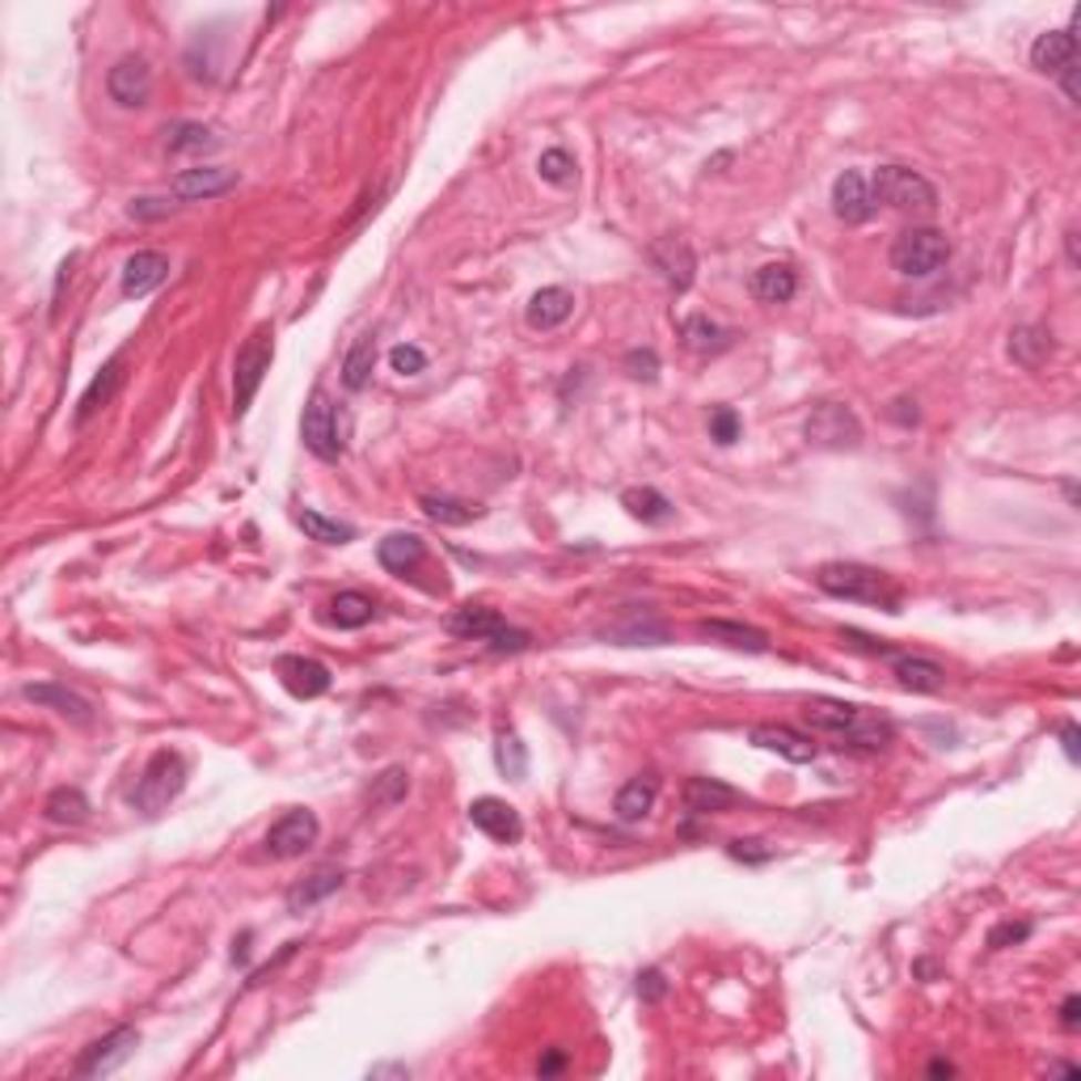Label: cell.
I'll return each mask as SVG.
<instances>
[{"mask_svg":"<svg viewBox=\"0 0 1081 1081\" xmlns=\"http://www.w3.org/2000/svg\"><path fill=\"white\" fill-rule=\"evenodd\" d=\"M803 722H807L811 731L836 735L841 743L862 748V752H883L887 743L896 740L892 719H883L878 710H866V706H854V701L811 698L807 706H803Z\"/></svg>","mask_w":1081,"mask_h":1081,"instance_id":"6da1fadb","label":"cell"},{"mask_svg":"<svg viewBox=\"0 0 1081 1081\" xmlns=\"http://www.w3.org/2000/svg\"><path fill=\"white\" fill-rule=\"evenodd\" d=\"M815 587L836 600H857V605H878L887 612H900V587L887 570L862 563H824L815 570Z\"/></svg>","mask_w":1081,"mask_h":1081,"instance_id":"7a4b0ae2","label":"cell"},{"mask_svg":"<svg viewBox=\"0 0 1081 1081\" xmlns=\"http://www.w3.org/2000/svg\"><path fill=\"white\" fill-rule=\"evenodd\" d=\"M946 262H950V241H946V233H938V228L913 225L892 241V270L904 275V279H929Z\"/></svg>","mask_w":1081,"mask_h":1081,"instance_id":"3957f363","label":"cell"},{"mask_svg":"<svg viewBox=\"0 0 1081 1081\" xmlns=\"http://www.w3.org/2000/svg\"><path fill=\"white\" fill-rule=\"evenodd\" d=\"M182 786H186V761H182L178 752L161 748L157 756L140 769V778H135L132 807L140 815H161L182 794Z\"/></svg>","mask_w":1081,"mask_h":1081,"instance_id":"277c9868","label":"cell"},{"mask_svg":"<svg viewBox=\"0 0 1081 1081\" xmlns=\"http://www.w3.org/2000/svg\"><path fill=\"white\" fill-rule=\"evenodd\" d=\"M871 191H875V203H887L896 212H934L938 207V186L908 165H878Z\"/></svg>","mask_w":1081,"mask_h":1081,"instance_id":"5b68a950","label":"cell"},{"mask_svg":"<svg viewBox=\"0 0 1081 1081\" xmlns=\"http://www.w3.org/2000/svg\"><path fill=\"white\" fill-rule=\"evenodd\" d=\"M270 360H275V330H270V326H258V330L241 342L237 360H233V410H237V419L246 414L249 402H254V393H258L262 381H267Z\"/></svg>","mask_w":1081,"mask_h":1081,"instance_id":"8992f818","label":"cell"},{"mask_svg":"<svg viewBox=\"0 0 1081 1081\" xmlns=\"http://www.w3.org/2000/svg\"><path fill=\"white\" fill-rule=\"evenodd\" d=\"M803 435H807V444H815V449H833V452L857 449L862 444V423H857V414L850 405L824 402L811 410Z\"/></svg>","mask_w":1081,"mask_h":1081,"instance_id":"52a82bcc","label":"cell"},{"mask_svg":"<svg viewBox=\"0 0 1081 1081\" xmlns=\"http://www.w3.org/2000/svg\"><path fill=\"white\" fill-rule=\"evenodd\" d=\"M317 833H321V824H317L313 811L296 807V811H288L284 820L270 824V833L262 845H267L270 857H300L317 845Z\"/></svg>","mask_w":1081,"mask_h":1081,"instance_id":"ba28073f","label":"cell"},{"mask_svg":"<svg viewBox=\"0 0 1081 1081\" xmlns=\"http://www.w3.org/2000/svg\"><path fill=\"white\" fill-rule=\"evenodd\" d=\"M300 435H305V449L321 456V461H338L342 456V440H338V419L334 405L326 393H313L305 405V419H300Z\"/></svg>","mask_w":1081,"mask_h":1081,"instance_id":"9c48e42d","label":"cell"},{"mask_svg":"<svg viewBox=\"0 0 1081 1081\" xmlns=\"http://www.w3.org/2000/svg\"><path fill=\"white\" fill-rule=\"evenodd\" d=\"M135 1048H140V1036H135L132 1027H114L111 1036L93 1039L90 1048L81 1052V1060H76V1078H106V1073H114L123 1060L132 1057Z\"/></svg>","mask_w":1081,"mask_h":1081,"instance_id":"30bf717a","label":"cell"},{"mask_svg":"<svg viewBox=\"0 0 1081 1081\" xmlns=\"http://www.w3.org/2000/svg\"><path fill=\"white\" fill-rule=\"evenodd\" d=\"M106 93H111V102L127 106V111L144 106V102L153 97V68L144 64L140 55H123V60L106 72Z\"/></svg>","mask_w":1081,"mask_h":1081,"instance_id":"8fae6325","label":"cell"},{"mask_svg":"<svg viewBox=\"0 0 1081 1081\" xmlns=\"http://www.w3.org/2000/svg\"><path fill=\"white\" fill-rule=\"evenodd\" d=\"M651 262L655 270L663 275V284L676 288V292H689L693 275H698V254L684 237H659L651 246Z\"/></svg>","mask_w":1081,"mask_h":1081,"instance_id":"7c38bea8","label":"cell"},{"mask_svg":"<svg viewBox=\"0 0 1081 1081\" xmlns=\"http://www.w3.org/2000/svg\"><path fill=\"white\" fill-rule=\"evenodd\" d=\"M875 191H871V182L862 178L857 169H845L841 178L833 182V212L836 220H845V225H866L871 216H875Z\"/></svg>","mask_w":1081,"mask_h":1081,"instance_id":"4fadbf2b","label":"cell"},{"mask_svg":"<svg viewBox=\"0 0 1081 1081\" xmlns=\"http://www.w3.org/2000/svg\"><path fill=\"white\" fill-rule=\"evenodd\" d=\"M275 672H279V680H284V689H288L292 698H300V701L330 693V668H326V663H317V659H305V655H284V659L275 663Z\"/></svg>","mask_w":1081,"mask_h":1081,"instance_id":"5bb4252c","label":"cell"},{"mask_svg":"<svg viewBox=\"0 0 1081 1081\" xmlns=\"http://www.w3.org/2000/svg\"><path fill=\"white\" fill-rule=\"evenodd\" d=\"M752 743L765 748V752H778V756L790 761V765H811V761L820 756V748H815L807 735L790 731V727H782V722H756V727H752Z\"/></svg>","mask_w":1081,"mask_h":1081,"instance_id":"9a60e30c","label":"cell"},{"mask_svg":"<svg viewBox=\"0 0 1081 1081\" xmlns=\"http://www.w3.org/2000/svg\"><path fill=\"white\" fill-rule=\"evenodd\" d=\"M237 186V169H225V165H195V169H182L174 178V195L186 203L199 199H216V195H228Z\"/></svg>","mask_w":1081,"mask_h":1081,"instance_id":"2e32d148","label":"cell"},{"mask_svg":"<svg viewBox=\"0 0 1081 1081\" xmlns=\"http://www.w3.org/2000/svg\"><path fill=\"white\" fill-rule=\"evenodd\" d=\"M470 820H473V828H482V833L503 841V845H516L519 836H524V824H519L516 807L503 803V799H491V794H486V799H473Z\"/></svg>","mask_w":1081,"mask_h":1081,"instance_id":"e0dca14e","label":"cell"},{"mask_svg":"<svg viewBox=\"0 0 1081 1081\" xmlns=\"http://www.w3.org/2000/svg\"><path fill=\"white\" fill-rule=\"evenodd\" d=\"M165 279H169V258L161 249H140V254L127 258V267H123V296L140 300V296L157 292Z\"/></svg>","mask_w":1081,"mask_h":1081,"instance_id":"ac0fdd59","label":"cell"},{"mask_svg":"<svg viewBox=\"0 0 1081 1081\" xmlns=\"http://www.w3.org/2000/svg\"><path fill=\"white\" fill-rule=\"evenodd\" d=\"M740 790L719 782V778H689L684 782V807L693 815H722V811L740 807Z\"/></svg>","mask_w":1081,"mask_h":1081,"instance_id":"d6986e66","label":"cell"},{"mask_svg":"<svg viewBox=\"0 0 1081 1081\" xmlns=\"http://www.w3.org/2000/svg\"><path fill=\"white\" fill-rule=\"evenodd\" d=\"M892 672L900 676V684L913 693H938L946 684V668L938 659H925V655H892Z\"/></svg>","mask_w":1081,"mask_h":1081,"instance_id":"ffe728a7","label":"cell"},{"mask_svg":"<svg viewBox=\"0 0 1081 1081\" xmlns=\"http://www.w3.org/2000/svg\"><path fill=\"white\" fill-rule=\"evenodd\" d=\"M698 634L701 638H710V642H722V647H735V651H752V655H765L769 651V638L761 630H752V626H743V621H722V617H706V621H698Z\"/></svg>","mask_w":1081,"mask_h":1081,"instance_id":"44dd1931","label":"cell"},{"mask_svg":"<svg viewBox=\"0 0 1081 1081\" xmlns=\"http://www.w3.org/2000/svg\"><path fill=\"white\" fill-rule=\"evenodd\" d=\"M123 368H127V356H114V360L106 363V368H102L97 377H93V384L85 389V393H81V405H76V423H90V419L97 414V410H102V405H111V398L119 393L123 377H127Z\"/></svg>","mask_w":1081,"mask_h":1081,"instance_id":"7402d4cb","label":"cell"},{"mask_svg":"<svg viewBox=\"0 0 1081 1081\" xmlns=\"http://www.w3.org/2000/svg\"><path fill=\"white\" fill-rule=\"evenodd\" d=\"M748 288H752V296H756L761 305H786L790 296L799 292V275H794V267H786V262H765L761 270H752Z\"/></svg>","mask_w":1081,"mask_h":1081,"instance_id":"603a6c76","label":"cell"},{"mask_svg":"<svg viewBox=\"0 0 1081 1081\" xmlns=\"http://www.w3.org/2000/svg\"><path fill=\"white\" fill-rule=\"evenodd\" d=\"M22 698L34 701V706H47V710H55V714H64V719H72V722H90L93 719L90 701L76 698V693H72V689H64V684H51V680H47V684H25Z\"/></svg>","mask_w":1081,"mask_h":1081,"instance_id":"cb8c5ba5","label":"cell"},{"mask_svg":"<svg viewBox=\"0 0 1081 1081\" xmlns=\"http://www.w3.org/2000/svg\"><path fill=\"white\" fill-rule=\"evenodd\" d=\"M423 554H428V545H423L419 533H393V537H384L381 545H377V558H381V566L384 570H393V575H410L414 566L423 563Z\"/></svg>","mask_w":1081,"mask_h":1081,"instance_id":"d4e9b609","label":"cell"},{"mask_svg":"<svg viewBox=\"0 0 1081 1081\" xmlns=\"http://www.w3.org/2000/svg\"><path fill=\"white\" fill-rule=\"evenodd\" d=\"M1078 60V39H1073V30H1048V34H1039L1036 43H1031V64L1039 68V72H1060L1064 64H1073Z\"/></svg>","mask_w":1081,"mask_h":1081,"instance_id":"484cf974","label":"cell"},{"mask_svg":"<svg viewBox=\"0 0 1081 1081\" xmlns=\"http://www.w3.org/2000/svg\"><path fill=\"white\" fill-rule=\"evenodd\" d=\"M570 313H575V296L566 292V288H540L528 300V326L533 330H558Z\"/></svg>","mask_w":1081,"mask_h":1081,"instance_id":"4316f807","label":"cell"},{"mask_svg":"<svg viewBox=\"0 0 1081 1081\" xmlns=\"http://www.w3.org/2000/svg\"><path fill=\"white\" fill-rule=\"evenodd\" d=\"M507 626L503 617H498L495 608H486V605H465V608H456L449 617V634L452 638H470V642H486L491 634H498Z\"/></svg>","mask_w":1081,"mask_h":1081,"instance_id":"83f0119b","label":"cell"},{"mask_svg":"<svg viewBox=\"0 0 1081 1081\" xmlns=\"http://www.w3.org/2000/svg\"><path fill=\"white\" fill-rule=\"evenodd\" d=\"M1052 351H1057V342H1052V334H1048L1043 326H1018V330L1010 334V360L1022 363V368L1048 363Z\"/></svg>","mask_w":1081,"mask_h":1081,"instance_id":"f1b7e54d","label":"cell"},{"mask_svg":"<svg viewBox=\"0 0 1081 1081\" xmlns=\"http://www.w3.org/2000/svg\"><path fill=\"white\" fill-rule=\"evenodd\" d=\"M680 338H684V347L693 351V356H719L722 347L731 342V334L722 330L719 321H710L706 313H693L680 321Z\"/></svg>","mask_w":1081,"mask_h":1081,"instance_id":"f546056e","label":"cell"},{"mask_svg":"<svg viewBox=\"0 0 1081 1081\" xmlns=\"http://www.w3.org/2000/svg\"><path fill=\"white\" fill-rule=\"evenodd\" d=\"M326 617H330V626H338V630H363L377 617V605L363 591H338L334 600H330Z\"/></svg>","mask_w":1081,"mask_h":1081,"instance_id":"4dcf8cb0","label":"cell"},{"mask_svg":"<svg viewBox=\"0 0 1081 1081\" xmlns=\"http://www.w3.org/2000/svg\"><path fill=\"white\" fill-rule=\"evenodd\" d=\"M621 507H626L634 519H642V524H668L676 512L672 503H668V495H659L655 486H630V491L621 495Z\"/></svg>","mask_w":1081,"mask_h":1081,"instance_id":"1f68e13d","label":"cell"},{"mask_svg":"<svg viewBox=\"0 0 1081 1081\" xmlns=\"http://www.w3.org/2000/svg\"><path fill=\"white\" fill-rule=\"evenodd\" d=\"M655 794H659V778H655V773H647V778H634V782H626V786H621V794H617V815H621L626 824L642 820V815L655 807Z\"/></svg>","mask_w":1081,"mask_h":1081,"instance_id":"d6a6232c","label":"cell"},{"mask_svg":"<svg viewBox=\"0 0 1081 1081\" xmlns=\"http://www.w3.org/2000/svg\"><path fill=\"white\" fill-rule=\"evenodd\" d=\"M372 368H377V338L363 334L351 351H347V360H342V384L351 389V393H360V389H368V381H372Z\"/></svg>","mask_w":1081,"mask_h":1081,"instance_id":"836d02e7","label":"cell"},{"mask_svg":"<svg viewBox=\"0 0 1081 1081\" xmlns=\"http://www.w3.org/2000/svg\"><path fill=\"white\" fill-rule=\"evenodd\" d=\"M342 871H321V875L305 878V883H296L292 892H288V908L292 913H305V908H313V904H321L326 896H334L338 887H342Z\"/></svg>","mask_w":1081,"mask_h":1081,"instance_id":"e575fe53","label":"cell"},{"mask_svg":"<svg viewBox=\"0 0 1081 1081\" xmlns=\"http://www.w3.org/2000/svg\"><path fill=\"white\" fill-rule=\"evenodd\" d=\"M43 815L51 820V824H81V820L90 815V799H85L76 786H60L47 794Z\"/></svg>","mask_w":1081,"mask_h":1081,"instance_id":"d590c367","label":"cell"},{"mask_svg":"<svg viewBox=\"0 0 1081 1081\" xmlns=\"http://www.w3.org/2000/svg\"><path fill=\"white\" fill-rule=\"evenodd\" d=\"M419 507H423L435 524H473V519L482 516V507L461 503V498H449V495H423L419 498Z\"/></svg>","mask_w":1081,"mask_h":1081,"instance_id":"8d00e7d4","label":"cell"},{"mask_svg":"<svg viewBox=\"0 0 1081 1081\" xmlns=\"http://www.w3.org/2000/svg\"><path fill=\"white\" fill-rule=\"evenodd\" d=\"M495 765H498V773H503V778H512V782H519V778L528 773V748L519 743L516 731H498Z\"/></svg>","mask_w":1081,"mask_h":1081,"instance_id":"74e56055","label":"cell"},{"mask_svg":"<svg viewBox=\"0 0 1081 1081\" xmlns=\"http://www.w3.org/2000/svg\"><path fill=\"white\" fill-rule=\"evenodd\" d=\"M220 140L207 132L203 123H174L165 127V148L169 153H203V148H216Z\"/></svg>","mask_w":1081,"mask_h":1081,"instance_id":"f35d334b","label":"cell"},{"mask_svg":"<svg viewBox=\"0 0 1081 1081\" xmlns=\"http://www.w3.org/2000/svg\"><path fill=\"white\" fill-rule=\"evenodd\" d=\"M300 528H305L313 540H321V545H347V540H356V528H351V524H338V519L321 516V512H313V507L300 512Z\"/></svg>","mask_w":1081,"mask_h":1081,"instance_id":"ab89813d","label":"cell"},{"mask_svg":"<svg viewBox=\"0 0 1081 1081\" xmlns=\"http://www.w3.org/2000/svg\"><path fill=\"white\" fill-rule=\"evenodd\" d=\"M405 790H410L405 769H384L381 778L372 782V790H368V799H372V807H393L398 799H405Z\"/></svg>","mask_w":1081,"mask_h":1081,"instance_id":"60d3db41","label":"cell"},{"mask_svg":"<svg viewBox=\"0 0 1081 1081\" xmlns=\"http://www.w3.org/2000/svg\"><path fill=\"white\" fill-rule=\"evenodd\" d=\"M540 178L554 182V186H566V182L575 178V161H570V153L566 148H545L537 161Z\"/></svg>","mask_w":1081,"mask_h":1081,"instance_id":"b9f144b4","label":"cell"},{"mask_svg":"<svg viewBox=\"0 0 1081 1081\" xmlns=\"http://www.w3.org/2000/svg\"><path fill=\"white\" fill-rule=\"evenodd\" d=\"M486 647H491V655H519L533 647V634L528 630H516V626H503L498 634H491L486 638Z\"/></svg>","mask_w":1081,"mask_h":1081,"instance_id":"7bdbcfd3","label":"cell"},{"mask_svg":"<svg viewBox=\"0 0 1081 1081\" xmlns=\"http://www.w3.org/2000/svg\"><path fill=\"white\" fill-rule=\"evenodd\" d=\"M389 368H393L398 377H419V372L428 368V356H423L419 347H410V342H398V347L389 351Z\"/></svg>","mask_w":1081,"mask_h":1081,"instance_id":"ee69618b","label":"cell"},{"mask_svg":"<svg viewBox=\"0 0 1081 1081\" xmlns=\"http://www.w3.org/2000/svg\"><path fill=\"white\" fill-rule=\"evenodd\" d=\"M740 414L731 410V405H719L714 414H710V440H719V444H735L740 440Z\"/></svg>","mask_w":1081,"mask_h":1081,"instance_id":"f6af8a7d","label":"cell"},{"mask_svg":"<svg viewBox=\"0 0 1081 1081\" xmlns=\"http://www.w3.org/2000/svg\"><path fill=\"white\" fill-rule=\"evenodd\" d=\"M626 372L634 381H655L659 377V356L651 347H634V351H626Z\"/></svg>","mask_w":1081,"mask_h":1081,"instance_id":"bcb514c9","label":"cell"},{"mask_svg":"<svg viewBox=\"0 0 1081 1081\" xmlns=\"http://www.w3.org/2000/svg\"><path fill=\"white\" fill-rule=\"evenodd\" d=\"M1027 938H1031V922H1006L989 934V950H1006V946L1027 943Z\"/></svg>","mask_w":1081,"mask_h":1081,"instance_id":"7dc6e473","label":"cell"},{"mask_svg":"<svg viewBox=\"0 0 1081 1081\" xmlns=\"http://www.w3.org/2000/svg\"><path fill=\"white\" fill-rule=\"evenodd\" d=\"M663 992H668V980H663V971H659V968H647L642 976H638V997H642L647 1006H651V1001H659Z\"/></svg>","mask_w":1081,"mask_h":1081,"instance_id":"c3c4849f","label":"cell"},{"mask_svg":"<svg viewBox=\"0 0 1081 1081\" xmlns=\"http://www.w3.org/2000/svg\"><path fill=\"white\" fill-rule=\"evenodd\" d=\"M727 854L735 857V862H769V857H773V850H765L761 841H731V845H727Z\"/></svg>","mask_w":1081,"mask_h":1081,"instance_id":"681fc988","label":"cell"},{"mask_svg":"<svg viewBox=\"0 0 1081 1081\" xmlns=\"http://www.w3.org/2000/svg\"><path fill=\"white\" fill-rule=\"evenodd\" d=\"M169 207H174L169 199H135L132 207H127V212H132L135 220H157V216H165Z\"/></svg>","mask_w":1081,"mask_h":1081,"instance_id":"f907efd6","label":"cell"},{"mask_svg":"<svg viewBox=\"0 0 1081 1081\" xmlns=\"http://www.w3.org/2000/svg\"><path fill=\"white\" fill-rule=\"evenodd\" d=\"M1078 1022H1081V997H1078V992H1069V997H1064V1006H1060V1027H1064V1031H1073Z\"/></svg>","mask_w":1081,"mask_h":1081,"instance_id":"816d5d0a","label":"cell"},{"mask_svg":"<svg viewBox=\"0 0 1081 1081\" xmlns=\"http://www.w3.org/2000/svg\"><path fill=\"white\" fill-rule=\"evenodd\" d=\"M1060 90H1064V97H1069L1073 106H1078V102H1081V93H1078V60H1073V64H1064V68H1060Z\"/></svg>","mask_w":1081,"mask_h":1081,"instance_id":"f5cc1de1","label":"cell"},{"mask_svg":"<svg viewBox=\"0 0 1081 1081\" xmlns=\"http://www.w3.org/2000/svg\"><path fill=\"white\" fill-rule=\"evenodd\" d=\"M1078 740H1081L1078 722H1064V727H1060V743H1064V756H1069V761H1073V765H1078V756H1081Z\"/></svg>","mask_w":1081,"mask_h":1081,"instance_id":"db71d44e","label":"cell"},{"mask_svg":"<svg viewBox=\"0 0 1081 1081\" xmlns=\"http://www.w3.org/2000/svg\"><path fill=\"white\" fill-rule=\"evenodd\" d=\"M892 419H896V423H904V428H913V423L922 419V410H917V402L900 398V402H892Z\"/></svg>","mask_w":1081,"mask_h":1081,"instance_id":"11a10c76","label":"cell"},{"mask_svg":"<svg viewBox=\"0 0 1081 1081\" xmlns=\"http://www.w3.org/2000/svg\"><path fill=\"white\" fill-rule=\"evenodd\" d=\"M563 1069H566V1057H563V1052H549V1057H540V1064H537L540 1078H549V1073H563Z\"/></svg>","mask_w":1081,"mask_h":1081,"instance_id":"9f6ffc18","label":"cell"},{"mask_svg":"<svg viewBox=\"0 0 1081 1081\" xmlns=\"http://www.w3.org/2000/svg\"><path fill=\"white\" fill-rule=\"evenodd\" d=\"M950 1073H955L950 1060H934V1064H929V1078H950Z\"/></svg>","mask_w":1081,"mask_h":1081,"instance_id":"6f0895ef","label":"cell"},{"mask_svg":"<svg viewBox=\"0 0 1081 1081\" xmlns=\"http://www.w3.org/2000/svg\"><path fill=\"white\" fill-rule=\"evenodd\" d=\"M1064 249H1069V262H1073V267H1078V233H1073V228H1069V233H1064Z\"/></svg>","mask_w":1081,"mask_h":1081,"instance_id":"680465c9","label":"cell"},{"mask_svg":"<svg viewBox=\"0 0 1081 1081\" xmlns=\"http://www.w3.org/2000/svg\"><path fill=\"white\" fill-rule=\"evenodd\" d=\"M1064 498H1069V507H1078V486L1073 482H1064Z\"/></svg>","mask_w":1081,"mask_h":1081,"instance_id":"91938a15","label":"cell"}]
</instances>
